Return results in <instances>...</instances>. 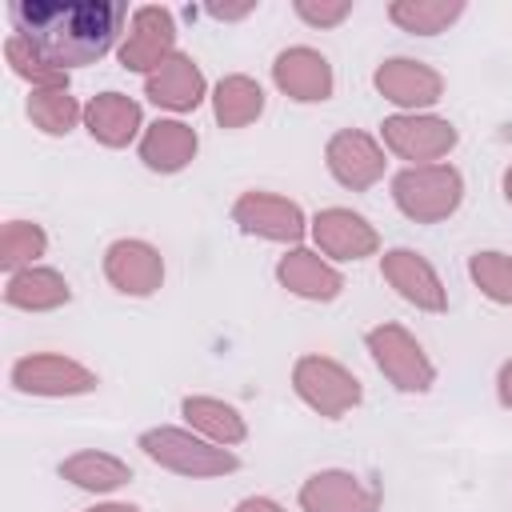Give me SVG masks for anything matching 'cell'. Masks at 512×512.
Returning <instances> with one entry per match:
<instances>
[{
	"instance_id": "cell-1",
	"label": "cell",
	"mask_w": 512,
	"mask_h": 512,
	"mask_svg": "<svg viewBox=\"0 0 512 512\" xmlns=\"http://www.w3.org/2000/svg\"><path fill=\"white\" fill-rule=\"evenodd\" d=\"M128 4L120 0H12L8 24L12 36L32 44L36 56H44L52 68H84L104 60L124 24Z\"/></svg>"
},
{
	"instance_id": "cell-2",
	"label": "cell",
	"mask_w": 512,
	"mask_h": 512,
	"mask_svg": "<svg viewBox=\"0 0 512 512\" xmlns=\"http://www.w3.org/2000/svg\"><path fill=\"white\" fill-rule=\"evenodd\" d=\"M140 452L152 464H160L176 476H192V480H212V476H228L240 468L232 448H220V444L196 436L192 428H172V424L140 432Z\"/></svg>"
},
{
	"instance_id": "cell-3",
	"label": "cell",
	"mask_w": 512,
	"mask_h": 512,
	"mask_svg": "<svg viewBox=\"0 0 512 512\" xmlns=\"http://www.w3.org/2000/svg\"><path fill=\"white\" fill-rule=\"evenodd\" d=\"M392 200L412 224H440L464 200V176L452 164H408L392 176Z\"/></svg>"
},
{
	"instance_id": "cell-4",
	"label": "cell",
	"mask_w": 512,
	"mask_h": 512,
	"mask_svg": "<svg viewBox=\"0 0 512 512\" xmlns=\"http://www.w3.org/2000/svg\"><path fill=\"white\" fill-rule=\"evenodd\" d=\"M364 348H368L372 364L380 368V376H384L396 392L420 396V392H428V388L436 384V368H432L428 352L420 348V340H416L404 324L384 320V324L368 328V332H364Z\"/></svg>"
},
{
	"instance_id": "cell-5",
	"label": "cell",
	"mask_w": 512,
	"mask_h": 512,
	"mask_svg": "<svg viewBox=\"0 0 512 512\" xmlns=\"http://www.w3.org/2000/svg\"><path fill=\"white\" fill-rule=\"evenodd\" d=\"M292 388H296V396H300L316 416H324V420H340L344 412H352V408L364 400L360 380H356L340 360L316 356V352H308V356H300V360L292 364Z\"/></svg>"
},
{
	"instance_id": "cell-6",
	"label": "cell",
	"mask_w": 512,
	"mask_h": 512,
	"mask_svg": "<svg viewBox=\"0 0 512 512\" xmlns=\"http://www.w3.org/2000/svg\"><path fill=\"white\" fill-rule=\"evenodd\" d=\"M380 140H384V152L408 164H440L456 148L460 132L452 120L436 112H396V116H384Z\"/></svg>"
},
{
	"instance_id": "cell-7",
	"label": "cell",
	"mask_w": 512,
	"mask_h": 512,
	"mask_svg": "<svg viewBox=\"0 0 512 512\" xmlns=\"http://www.w3.org/2000/svg\"><path fill=\"white\" fill-rule=\"evenodd\" d=\"M232 220L244 236H256V240H272V244H300L304 232H308V216L296 200L288 196H276V192H264V188H252V192H240L236 204H232Z\"/></svg>"
},
{
	"instance_id": "cell-8",
	"label": "cell",
	"mask_w": 512,
	"mask_h": 512,
	"mask_svg": "<svg viewBox=\"0 0 512 512\" xmlns=\"http://www.w3.org/2000/svg\"><path fill=\"white\" fill-rule=\"evenodd\" d=\"M12 388L24 392V396H48V400H60V396H84V392H96V372L72 356H60V352H32V356H20L12 364Z\"/></svg>"
},
{
	"instance_id": "cell-9",
	"label": "cell",
	"mask_w": 512,
	"mask_h": 512,
	"mask_svg": "<svg viewBox=\"0 0 512 512\" xmlns=\"http://www.w3.org/2000/svg\"><path fill=\"white\" fill-rule=\"evenodd\" d=\"M176 20L168 8L160 4H140L132 8V20H128V32L116 48L120 64L128 72H140V76H152L168 56H176Z\"/></svg>"
},
{
	"instance_id": "cell-10",
	"label": "cell",
	"mask_w": 512,
	"mask_h": 512,
	"mask_svg": "<svg viewBox=\"0 0 512 512\" xmlns=\"http://www.w3.org/2000/svg\"><path fill=\"white\" fill-rule=\"evenodd\" d=\"M324 164H328L332 180L340 188H348V192H368L384 176V168H388L384 144L376 136L360 132V128L332 132V140L324 144Z\"/></svg>"
},
{
	"instance_id": "cell-11",
	"label": "cell",
	"mask_w": 512,
	"mask_h": 512,
	"mask_svg": "<svg viewBox=\"0 0 512 512\" xmlns=\"http://www.w3.org/2000/svg\"><path fill=\"white\" fill-rule=\"evenodd\" d=\"M372 84L400 112H428L444 96V76L432 64L412 60V56H388L384 64H376Z\"/></svg>"
},
{
	"instance_id": "cell-12",
	"label": "cell",
	"mask_w": 512,
	"mask_h": 512,
	"mask_svg": "<svg viewBox=\"0 0 512 512\" xmlns=\"http://www.w3.org/2000/svg\"><path fill=\"white\" fill-rule=\"evenodd\" d=\"M304 512H380V484L348 472V468H320L296 492Z\"/></svg>"
},
{
	"instance_id": "cell-13",
	"label": "cell",
	"mask_w": 512,
	"mask_h": 512,
	"mask_svg": "<svg viewBox=\"0 0 512 512\" xmlns=\"http://www.w3.org/2000/svg\"><path fill=\"white\" fill-rule=\"evenodd\" d=\"M380 276L388 280V288L400 300H408L420 312H444L448 308V288H444L440 272L416 248H388L380 256Z\"/></svg>"
},
{
	"instance_id": "cell-14",
	"label": "cell",
	"mask_w": 512,
	"mask_h": 512,
	"mask_svg": "<svg viewBox=\"0 0 512 512\" xmlns=\"http://www.w3.org/2000/svg\"><path fill=\"white\" fill-rule=\"evenodd\" d=\"M272 84L296 104H324L336 88V76H332V64L324 52H316L308 44H292V48L276 52Z\"/></svg>"
},
{
	"instance_id": "cell-15",
	"label": "cell",
	"mask_w": 512,
	"mask_h": 512,
	"mask_svg": "<svg viewBox=\"0 0 512 512\" xmlns=\"http://www.w3.org/2000/svg\"><path fill=\"white\" fill-rule=\"evenodd\" d=\"M316 252L328 260H364L380 252V232L352 208H320L308 224Z\"/></svg>"
},
{
	"instance_id": "cell-16",
	"label": "cell",
	"mask_w": 512,
	"mask_h": 512,
	"mask_svg": "<svg viewBox=\"0 0 512 512\" xmlns=\"http://www.w3.org/2000/svg\"><path fill=\"white\" fill-rule=\"evenodd\" d=\"M104 276L120 296H152L164 284V256L156 244L124 236L104 252Z\"/></svg>"
},
{
	"instance_id": "cell-17",
	"label": "cell",
	"mask_w": 512,
	"mask_h": 512,
	"mask_svg": "<svg viewBox=\"0 0 512 512\" xmlns=\"http://www.w3.org/2000/svg\"><path fill=\"white\" fill-rule=\"evenodd\" d=\"M144 96H148L156 108L184 116V112H196V108L204 104L208 80H204L200 64H196L188 52H176V56H168L152 76H144Z\"/></svg>"
},
{
	"instance_id": "cell-18",
	"label": "cell",
	"mask_w": 512,
	"mask_h": 512,
	"mask_svg": "<svg viewBox=\"0 0 512 512\" xmlns=\"http://www.w3.org/2000/svg\"><path fill=\"white\" fill-rule=\"evenodd\" d=\"M276 280H280V288H288L292 296L316 300V304H328V300H336V296L344 292L340 268H336L328 256H320L316 248H304V244L288 248V252L276 260Z\"/></svg>"
},
{
	"instance_id": "cell-19",
	"label": "cell",
	"mask_w": 512,
	"mask_h": 512,
	"mask_svg": "<svg viewBox=\"0 0 512 512\" xmlns=\"http://www.w3.org/2000/svg\"><path fill=\"white\" fill-rule=\"evenodd\" d=\"M200 152V136L192 124L176 120V116H160L144 128L140 136V160L148 172H160V176H172V172H184Z\"/></svg>"
},
{
	"instance_id": "cell-20",
	"label": "cell",
	"mask_w": 512,
	"mask_h": 512,
	"mask_svg": "<svg viewBox=\"0 0 512 512\" xmlns=\"http://www.w3.org/2000/svg\"><path fill=\"white\" fill-rule=\"evenodd\" d=\"M84 128L104 148H128L144 136V108L124 92H100L84 104Z\"/></svg>"
},
{
	"instance_id": "cell-21",
	"label": "cell",
	"mask_w": 512,
	"mask_h": 512,
	"mask_svg": "<svg viewBox=\"0 0 512 512\" xmlns=\"http://www.w3.org/2000/svg\"><path fill=\"white\" fill-rule=\"evenodd\" d=\"M68 300H72V288H68L64 272H56L48 264L20 268L4 284V304L20 308V312H52V308H64Z\"/></svg>"
},
{
	"instance_id": "cell-22",
	"label": "cell",
	"mask_w": 512,
	"mask_h": 512,
	"mask_svg": "<svg viewBox=\"0 0 512 512\" xmlns=\"http://www.w3.org/2000/svg\"><path fill=\"white\" fill-rule=\"evenodd\" d=\"M180 416L188 420V428L220 448H236L248 436V424L240 416V408H232L228 400L216 396H184L180 400Z\"/></svg>"
},
{
	"instance_id": "cell-23",
	"label": "cell",
	"mask_w": 512,
	"mask_h": 512,
	"mask_svg": "<svg viewBox=\"0 0 512 512\" xmlns=\"http://www.w3.org/2000/svg\"><path fill=\"white\" fill-rule=\"evenodd\" d=\"M212 116L220 128H248L252 120L264 116V88L260 80L232 72L224 80H216L212 88Z\"/></svg>"
},
{
	"instance_id": "cell-24",
	"label": "cell",
	"mask_w": 512,
	"mask_h": 512,
	"mask_svg": "<svg viewBox=\"0 0 512 512\" xmlns=\"http://www.w3.org/2000/svg\"><path fill=\"white\" fill-rule=\"evenodd\" d=\"M60 480H68L80 492L104 496V492L124 488L132 480V468L112 452H76V456L60 460Z\"/></svg>"
},
{
	"instance_id": "cell-25",
	"label": "cell",
	"mask_w": 512,
	"mask_h": 512,
	"mask_svg": "<svg viewBox=\"0 0 512 512\" xmlns=\"http://www.w3.org/2000/svg\"><path fill=\"white\" fill-rule=\"evenodd\" d=\"M464 16V0H392L388 20L412 36H440Z\"/></svg>"
},
{
	"instance_id": "cell-26",
	"label": "cell",
	"mask_w": 512,
	"mask_h": 512,
	"mask_svg": "<svg viewBox=\"0 0 512 512\" xmlns=\"http://www.w3.org/2000/svg\"><path fill=\"white\" fill-rule=\"evenodd\" d=\"M28 120L44 136H68L84 120V108L76 104V96L68 88H36V92H28Z\"/></svg>"
},
{
	"instance_id": "cell-27",
	"label": "cell",
	"mask_w": 512,
	"mask_h": 512,
	"mask_svg": "<svg viewBox=\"0 0 512 512\" xmlns=\"http://www.w3.org/2000/svg\"><path fill=\"white\" fill-rule=\"evenodd\" d=\"M48 252V232L36 220H8L0 228V268L12 276L20 268H32Z\"/></svg>"
},
{
	"instance_id": "cell-28",
	"label": "cell",
	"mask_w": 512,
	"mask_h": 512,
	"mask_svg": "<svg viewBox=\"0 0 512 512\" xmlns=\"http://www.w3.org/2000/svg\"><path fill=\"white\" fill-rule=\"evenodd\" d=\"M468 276L472 284L492 300V304H504L512 308V256L508 252H472L468 256Z\"/></svg>"
},
{
	"instance_id": "cell-29",
	"label": "cell",
	"mask_w": 512,
	"mask_h": 512,
	"mask_svg": "<svg viewBox=\"0 0 512 512\" xmlns=\"http://www.w3.org/2000/svg\"><path fill=\"white\" fill-rule=\"evenodd\" d=\"M4 60L12 68V76H20L32 92L36 88H68V72L64 68H52L44 56L32 52V44H24L20 36H8L4 40Z\"/></svg>"
},
{
	"instance_id": "cell-30",
	"label": "cell",
	"mask_w": 512,
	"mask_h": 512,
	"mask_svg": "<svg viewBox=\"0 0 512 512\" xmlns=\"http://www.w3.org/2000/svg\"><path fill=\"white\" fill-rule=\"evenodd\" d=\"M292 8L308 28H336L340 20H348L352 0H296Z\"/></svg>"
},
{
	"instance_id": "cell-31",
	"label": "cell",
	"mask_w": 512,
	"mask_h": 512,
	"mask_svg": "<svg viewBox=\"0 0 512 512\" xmlns=\"http://www.w3.org/2000/svg\"><path fill=\"white\" fill-rule=\"evenodd\" d=\"M232 512H288V508H284V504H276L272 496H244Z\"/></svg>"
},
{
	"instance_id": "cell-32",
	"label": "cell",
	"mask_w": 512,
	"mask_h": 512,
	"mask_svg": "<svg viewBox=\"0 0 512 512\" xmlns=\"http://www.w3.org/2000/svg\"><path fill=\"white\" fill-rule=\"evenodd\" d=\"M496 396H500L504 408H512V360H504L500 372H496Z\"/></svg>"
},
{
	"instance_id": "cell-33",
	"label": "cell",
	"mask_w": 512,
	"mask_h": 512,
	"mask_svg": "<svg viewBox=\"0 0 512 512\" xmlns=\"http://www.w3.org/2000/svg\"><path fill=\"white\" fill-rule=\"evenodd\" d=\"M84 512H140V508L128 504V500H108V504H92V508H84Z\"/></svg>"
},
{
	"instance_id": "cell-34",
	"label": "cell",
	"mask_w": 512,
	"mask_h": 512,
	"mask_svg": "<svg viewBox=\"0 0 512 512\" xmlns=\"http://www.w3.org/2000/svg\"><path fill=\"white\" fill-rule=\"evenodd\" d=\"M208 12H212L216 20H240V16L252 12V4H248V8H220V4H216V8H208Z\"/></svg>"
},
{
	"instance_id": "cell-35",
	"label": "cell",
	"mask_w": 512,
	"mask_h": 512,
	"mask_svg": "<svg viewBox=\"0 0 512 512\" xmlns=\"http://www.w3.org/2000/svg\"><path fill=\"white\" fill-rule=\"evenodd\" d=\"M504 200L512 204V164H508V172H504Z\"/></svg>"
}]
</instances>
